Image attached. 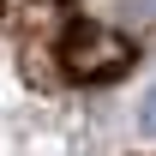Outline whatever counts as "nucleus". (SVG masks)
<instances>
[{
	"label": "nucleus",
	"instance_id": "1",
	"mask_svg": "<svg viewBox=\"0 0 156 156\" xmlns=\"http://www.w3.org/2000/svg\"><path fill=\"white\" fill-rule=\"evenodd\" d=\"M108 6V24L138 36V30H156V0H102Z\"/></svg>",
	"mask_w": 156,
	"mask_h": 156
},
{
	"label": "nucleus",
	"instance_id": "2",
	"mask_svg": "<svg viewBox=\"0 0 156 156\" xmlns=\"http://www.w3.org/2000/svg\"><path fill=\"white\" fill-rule=\"evenodd\" d=\"M132 114H138V132H144V138H156V78L138 90V108H132Z\"/></svg>",
	"mask_w": 156,
	"mask_h": 156
}]
</instances>
